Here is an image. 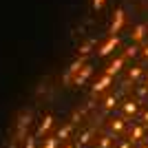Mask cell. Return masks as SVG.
<instances>
[{"instance_id":"14","label":"cell","mask_w":148,"mask_h":148,"mask_svg":"<svg viewBox=\"0 0 148 148\" xmlns=\"http://www.w3.org/2000/svg\"><path fill=\"white\" fill-rule=\"evenodd\" d=\"M142 75H144V66H130L126 77H128L130 82H137V80H142Z\"/></svg>"},{"instance_id":"27","label":"cell","mask_w":148,"mask_h":148,"mask_svg":"<svg viewBox=\"0 0 148 148\" xmlns=\"http://www.w3.org/2000/svg\"><path fill=\"white\" fill-rule=\"evenodd\" d=\"M139 148H148V144H142V146H139Z\"/></svg>"},{"instance_id":"22","label":"cell","mask_w":148,"mask_h":148,"mask_svg":"<svg viewBox=\"0 0 148 148\" xmlns=\"http://www.w3.org/2000/svg\"><path fill=\"white\" fill-rule=\"evenodd\" d=\"M25 148H36V137H27V144Z\"/></svg>"},{"instance_id":"17","label":"cell","mask_w":148,"mask_h":148,"mask_svg":"<svg viewBox=\"0 0 148 148\" xmlns=\"http://www.w3.org/2000/svg\"><path fill=\"white\" fill-rule=\"evenodd\" d=\"M58 146H60V139H58L56 135H49V137H44L42 148H58Z\"/></svg>"},{"instance_id":"25","label":"cell","mask_w":148,"mask_h":148,"mask_svg":"<svg viewBox=\"0 0 148 148\" xmlns=\"http://www.w3.org/2000/svg\"><path fill=\"white\" fill-rule=\"evenodd\" d=\"M117 148H133V144H130L128 142V139H126V142H122V144H119V146Z\"/></svg>"},{"instance_id":"21","label":"cell","mask_w":148,"mask_h":148,"mask_svg":"<svg viewBox=\"0 0 148 148\" xmlns=\"http://www.w3.org/2000/svg\"><path fill=\"white\" fill-rule=\"evenodd\" d=\"M91 5H93V9H95V11H99V9L106 5V0H91Z\"/></svg>"},{"instance_id":"26","label":"cell","mask_w":148,"mask_h":148,"mask_svg":"<svg viewBox=\"0 0 148 148\" xmlns=\"http://www.w3.org/2000/svg\"><path fill=\"white\" fill-rule=\"evenodd\" d=\"M64 148H77V146H75L73 142H66V144H64Z\"/></svg>"},{"instance_id":"15","label":"cell","mask_w":148,"mask_h":148,"mask_svg":"<svg viewBox=\"0 0 148 148\" xmlns=\"http://www.w3.org/2000/svg\"><path fill=\"white\" fill-rule=\"evenodd\" d=\"M91 137H93V130H84L80 137H77V142H75V146L77 148H86L88 144H91Z\"/></svg>"},{"instance_id":"6","label":"cell","mask_w":148,"mask_h":148,"mask_svg":"<svg viewBox=\"0 0 148 148\" xmlns=\"http://www.w3.org/2000/svg\"><path fill=\"white\" fill-rule=\"evenodd\" d=\"M84 64H86V56H77V60H75L73 64L69 66L66 75H64V82H66V84H71V80L75 77V73H77V71H80V69L84 66Z\"/></svg>"},{"instance_id":"24","label":"cell","mask_w":148,"mask_h":148,"mask_svg":"<svg viewBox=\"0 0 148 148\" xmlns=\"http://www.w3.org/2000/svg\"><path fill=\"white\" fill-rule=\"evenodd\" d=\"M142 122H144V126H148V108L142 113Z\"/></svg>"},{"instance_id":"12","label":"cell","mask_w":148,"mask_h":148,"mask_svg":"<svg viewBox=\"0 0 148 148\" xmlns=\"http://www.w3.org/2000/svg\"><path fill=\"white\" fill-rule=\"evenodd\" d=\"M115 106H119V95L117 93H108L104 97V102H102V108L104 111H113Z\"/></svg>"},{"instance_id":"7","label":"cell","mask_w":148,"mask_h":148,"mask_svg":"<svg viewBox=\"0 0 148 148\" xmlns=\"http://www.w3.org/2000/svg\"><path fill=\"white\" fill-rule=\"evenodd\" d=\"M53 122H56V117H53L51 113H47V115L42 117V122H40V126H38L36 137H47V135H49V130L53 128Z\"/></svg>"},{"instance_id":"28","label":"cell","mask_w":148,"mask_h":148,"mask_svg":"<svg viewBox=\"0 0 148 148\" xmlns=\"http://www.w3.org/2000/svg\"><path fill=\"white\" fill-rule=\"evenodd\" d=\"M146 80H148V75H146Z\"/></svg>"},{"instance_id":"4","label":"cell","mask_w":148,"mask_h":148,"mask_svg":"<svg viewBox=\"0 0 148 148\" xmlns=\"http://www.w3.org/2000/svg\"><path fill=\"white\" fill-rule=\"evenodd\" d=\"M117 47H119V36H111V38H108V40H106V42L97 49V56H99V58L111 56V53L117 49Z\"/></svg>"},{"instance_id":"23","label":"cell","mask_w":148,"mask_h":148,"mask_svg":"<svg viewBox=\"0 0 148 148\" xmlns=\"http://www.w3.org/2000/svg\"><path fill=\"white\" fill-rule=\"evenodd\" d=\"M139 56H142L144 60H148V44H144L142 49H139Z\"/></svg>"},{"instance_id":"8","label":"cell","mask_w":148,"mask_h":148,"mask_svg":"<svg viewBox=\"0 0 148 148\" xmlns=\"http://www.w3.org/2000/svg\"><path fill=\"white\" fill-rule=\"evenodd\" d=\"M124 64H126V58H124V56L113 58V60L108 62V66H106V71H104V73H108V75H117L119 71L124 69Z\"/></svg>"},{"instance_id":"18","label":"cell","mask_w":148,"mask_h":148,"mask_svg":"<svg viewBox=\"0 0 148 148\" xmlns=\"http://www.w3.org/2000/svg\"><path fill=\"white\" fill-rule=\"evenodd\" d=\"M93 40H86V42L84 44H80V47H77V56H88V53H91V49H93Z\"/></svg>"},{"instance_id":"16","label":"cell","mask_w":148,"mask_h":148,"mask_svg":"<svg viewBox=\"0 0 148 148\" xmlns=\"http://www.w3.org/2000/svg\"><path fill=\"white\" fill-rule=\"evenodd\" d=\"M139 49H142L139 44L130 42L128 47H126V53H124V58H126V60H128V58H137V56H139Z\"/></svg>"},{"instance_id":"1","label":"cell","mask_w":148,"mask_h":148,"mask_svg":"<svg viewBox=\"0 0 148 148\" xmlns=\"http://www.w3.org/2000/svg\"><path fill=\"white\" fill-rule=\"evenodd\" d=\"M113 84V75H108V73H102L99 75V80L97 82H93V86H91V95H102L104 91H108V86Z\"/></svg>"},{"instance_id":"19","label":"cell","mask_w":148,"mask_h":148,"mask_svg":"<svg viewBox=\"0 0 148 148\" xmlns=\"http://www.w3.org/2000/svg\"><path fill=\"white\" fill-rule=\"evenodd\" d=\"M97 148H113V135H102L97 142Z\"/></svg>"},{"instance_id":"11","label":"cell","mask_w":148,"mask_h":148,"mask_svg":"<svg viewBox=\"0 0 148 148\" xmlns=\"http://www.w3.org/2000/svg\"><path fill=\"white\" fill-rule=\"evenodd\" d=\"M144 133H146V126L144 124H133L130 126V144H137L139 139H144Z\"/></svg>"},{"instance_id":"5","label":"cell","mask_w":148,"mask_h":148,"mask_svg":"<svg viewBox=\"0 0 148 148\" xmlns=\"http://www.w3.org/2000/svg\"><path fill=\"white\" fill-rule=\"evenodd\" d=\"M146 36H148V25H146V22H139V25H135L133 33H130V42L142 44L144 40H146Z\"/></svg>"},{"instance_id":"13","label":"cell","mask_w":148,"mask_h":148,"mask_svg":"<svg viewBox=\"0 0 148 148\" xmlns=\"http://www.w3.org/2000/svg\"><path fill=\"white\" fill-rule=\"evenodd\" d=\"M71 133H73V124H62L60 128H58V139H62V142H64V139H69V137H71Z\"/></svg>"},{"instance_id":"2","label":"cell","mask_w":148,"mask_h":148,"mask_svg":"<svg viewBox=\"0 0 148 148\" xmlns=\"http://www.w3.org/2000/svg\"><path fill=\"white\" fill-rule=\"evenodd\" d=\"M91 75H93V64H91V62H86V64H84V66L75 73V77L71 80V84H75V86H84Z\"/></svg>"},{"instance_id":"9","label":"cell","mask_w":148,"mask_h":148,"mask_svg":"<svg viewBox=\"0 0 148 148\" xmlns=\"http://www.w3.org/2000/svg\"><path fill=\"white\" fill-rule=\"evenodd\" d=\"M139 111V102L137 99H126L122 104V117H135Z\"/></svg>"},{"instance_id":"20","label":"cell","mask_w":148,"mask_h":148,"mask_svg":"<svg viewBox=\"0 0 148 148\" xmlns=\"http://www.w3.org/2000/svg\"><path fill=\"white\" fill-rule=\"evenodd\" d=\"M146 95H148V84H146V86H137V102L144 99Z\"/></svg>"},{"instance_id":"3","label":"cell","mask_w":148,"mask_h":148,"mask_svg":"<svg viewBox=\"0 0 148 148\" xmlns=\"http://www.w3.org/2000/svg\"><path fill=\"white\" fill-rule=\"evenodd\" d=\"M124 22H126V13H124V9L119 7V9H115V13H113V20H111V29H108V33H111V36H117L119 31H122Z\"/></svg>"},{"instance_id":"10","label":"cell","mask_w":148,"mask_h":148,"mask_svg":"<svg viewBox=\"0 0 148 148\" xmlns=\"http://www.w3.org/2000/svg\"><path fill=\"white\" fill-rule=\"evenodd\" d=\"M108 130H111L113 135L124 133V130H126V117H113L111 122H108Z\"/></svg>"}]
</instances>
